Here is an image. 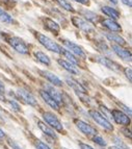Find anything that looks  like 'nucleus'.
Masks as SVG:
<instances>
[{
    "label": "nucleus",
    "mask_w": 132,
    "mask_h": 149,
    "mask_svg": "<svg viewBox=\"0 0 132 149\" xmlns=\"http://www.w3.org/2000/svg\"><path fill=\"white\" fill-rule=\"evenodd\" d=\"M35 37H37V41L40 42V44L42 45V46H44L47 50L52 51V52H54V53H60L62 47H60L56 42L51 40L49 37L43 35L41 32H35Z\"/></svg>",
    "instance_id": "nucleus-1"
},
{
    "label": "nucleus",
    "mask_w": 132,
    "mask_h": 149,
    "mask_svg": "<svg viewBox=\"0 0 132 149\" xmlns=\"http://www.w3.org/2000/svg\"><path fill=\"white\" fill-rule=\"evenodd\" d=\"M88 114H90V116L93 118V120H94L98 125H100V126L103 127V128L106 129V130H109V132L113 130L112 124L106 119V117L103 116L100 112H98L96 109H91L90 112H88Z\"/></svg>",
    "instance_id": "nucleus-2"
},
{
    "label": "nucleus",
    "mask_w": 132,
    "mask_h": 149,
    "mask_svg": "<svg viewBox=\"0 0 132 149\" xmlns=\"http://www.w3.org/2000/svg\"><path fill=\"white\" fill-rule=\"evenodd\" d=\"M8 42L17 52L21 53V54H27L29 52V49H28L26 43L19 37H10L8 40Z\"/></svg>",
    "instance_id": "nucleus-3"
},
{
    "label": "nucleus",
    "mask_w": 132,
    "mask_h": 149,
    "mask_svg": "<svg viewBox=\"0 0 132 149\" xmlns=\"http://www.w3.org/2000/svg\"><path fill=\"white\" fill-rule=\"evenodd\" d=\"M43 118H44L45 122H47L48 124L52 128H54L55 130H57V132H62L64 130V126H62V122L59 121V119L54 114L50 112H45L43 114Z\"/></svg>",
    "instance_id": "nucleus-4"
},
{
    "label": "nucleus",
    "mask_w": 132,
    "mask_h": 149,
    "mask_svg": "<svg viewBox=\"0 0 132 149\" xmlns=\"http://www.w3.org/2000/svg\"><path fill=\"white\" fill-rule=\"evenodd\" d=\"M111 118L115 121V123L120 125H124V126H128L130 124V117L128 115H126L124 112H122L121 109H112L111 112Z\"/></svg>",
    "instance_id": "nucleus-5"
},
{
    "label": "nucleus",
    "mask_w": 132,
    "mask_h": 149,
    "mask_svg": "<svg viewBox=\"0 0 132 149\" xmlns=\"http://www.w3.org/2000/svg\"><path fill=\"white\" fill-rule=\"evenodd\" d=\"M62 43H64V45H65V47L67 48V50H69V51H70L71 53H73L74 55H77V56L82 57V58H84V57L86 56L84 50L80 47L79 45L75 44L74 42L69 41V40H64Z\"/></svg>",
    "instance_id": "nucleus-6"
},
{
    "label": "nucleus",
    "mask_w": 132,
    "mask_h": 149,
    "mask_svg": "<svg viewBox=\"0 0 132 149\" xmlns=\"http://www.w3.org/2000/svg\"><path fill=\"white\" fill-rule=\"evenodd\" d=\"M96 61H97L99 64L103 65L105 67H107L108 69H111L112 71H115V72H121V66L119 64H117L115 62L113 61L109 60L107 57L105 56H102V55H97L96 56Z\"/></svg>",
    "instance_id": "nucleus-7"
},
{
    "label": "nucleus",
    "mask_w": 132,
    "mask_h": 149,
    "mask_svg": "<svg viewBox=\"0 0 132 149\" xmlns=\"http://www.w3.org/2000/svg\"><path fill=\"white\" fill-rule=\"evenodd\" d=\"M17 95L20 97L25 103H27V104L31 105V107H35V105L37 104V99H35V97L30 92H28L27 90L19 89L17 91Z\"/></svg>",
    "instance_id": "nucleus-8"
},
{
    "label": "nucleus",
    "mask_w": 132,
    "mask_h": 149,
    "mask_svg": "<svg viewBox=\"0 0 132 149\" xmlns=\"http://www.w3.org/2000/svg\"><path fill=\"white\" fill-rule=\"evenodd\" d=\"M111 47L112 50H113V52L120 57V58H122L123 61H126V62H129V63L131 62L132 55L131 52L128 49H125V48H123V46H120V45H117V44H112Z\"/></svg>",
    "instance_id": "nucleus-9"
},
{
    "label": "nucleus",
    "mask_w": 132,
    "mask_h": 149,
    "mask_svg": "<svg viewBox=\"0 0 132 149\" xmlns=\"http://www.w3.org/2000/svg\"><path fill=\"white\" fill-rule=\"evenodd\" d=\"M74 122H75V125L77 126V128L79 129L82 134H86V136H91V134H94V136H95V134H97V130H96L92 125L86 123V122L82 121V120H79V119H76Z\"/></svg>",
    "instance_id": "nucleus-10"
},
{
    "label": "nucleus",
    "mask_w": 132,
    "mask_h": 149,
    "mask_svg": "<svg viewBox=\"0 0 132 149\" xmlns=\"http://www.w3.org/2000/svg\"><path fill=\"white\" fill-rule=\"evenodd\" d=\"M72 23L76 27H78L79 29L83 30L85 32L92 31L93 30L92 25L87 22L86 20H84V19H82V18L80 17H72Z\"/></svg>",
    "instance_id": "nucleus-11"
},
{
    "label": "nucleus",
    "mask_w": 132,
    "mask_h": 149,
    "mask_svg": "<svg viewBox=\"0 0 132 149\" xmlns=\"http://www.w3.org/2000/svg\"><path fill=\"white\" fill-rule=\"evenodd\" d=\"M39 93H40V96L43 98V100H44L50 107H52V109H55V111H58V109H59V104L53 99L52 97L50 96V94L47 92V91H45V90H40V92Z\"/></svg>",
    "instance_id": "nucleus-12"
},
{
    "label": "nucleus",
    "mask_w": 132,
    "mask_h": 149,
    "mask_svg": "<svg viewBox=\"0 0 132 149\" xmlns=\"http://www.w3.org/2000/svg\"><path fill=\"white\" fill-rule=\"evenodd\" d=\"M40 73L45 77L46 79L49 80L53 86H56V87H62V81L57 75H55L54 73L49 72V71H40Z\"/></svg>",
    "instance_id": "nucleus-13"
},
{
    "label": "nucleus",
    "mask_w": 132,
    "mask_h": 149,
    "mask_svg": "<svg viewBox=\"0 0 132 149\" xmlns=\"http://www.w3.org/2000/svg\"><path fill=\"white\" fill-rule=\"evenodd\" d=\"M101 24H102L104 27L107 28L108 30H110V31H121V30H122L121 25L115 20H112V19H104V20L101 22Z\"/></svg>",
    "instance_id": "nucleus-14"
},
{
    "label": "nucleus",
    "mask_w": 132,
    "mask_h": 149,
    "mask_svg": "<svg viewBox=\"0 0 132 149\" xmlns=\"http://www.w3.org/2000/svg\"><path fill=\"white\" fill-rule=\"evenodd\" d=\"M105 37L107 38V40H109L110 42H113L115 44L120 45V46H125L127 44L126 40L124 38H122L120 35L117 33H113V32H105Z\"/></svg>",
    "instance_id": "nucleus-15"
},
{
    "label": "nucleus",
    "mask_w": 132,
    "mask_h": 149,
    "mask_svg": "<svg viewBox=\"0 0 132 149\" xmlns=\"http://www.w3.org/2000/svg\"><path fill=\"white\" fill-rule=\"evenodd\" d=\"M44 24H45V27L47 28L49 31L53 32L54 35H58L60 31V26L57 23L53 21L52 19H49V18H46L44 20Z\"/></svg>",
    "instance_id": "nucleus-16"
},
{
    "label": "nucleus",
    "mask_w": 132,
    "mask_h": 149,
    "mask_svg": "<svg viewBox=\"0 0 132 149\" xmlns=\"http://www.w3.org/2000/svg\"><path fill=\"white\" fill-rule=\"evenodd\" d=\"M66 81H67V84L70 87H72L73 89L76 91V93H82V94H85L86 93V90H85V88L83 87L81 84H79V82L77 81V80H75L74 78H70V77H67L66 78Z\"/></svg>",
    "instance_id": "nucleus-17"
},
{
    "label": "nucleus",
    "mask_w": 132,
    "mask_h": 149,
    "mask_svg": "<svg viewBox=\"0 0 132 149\" xmlns=\"http://www.w3.org/2000/svg\"><path fill=\"white\" fill-rule=\"evenodd\" d=\"M37 126H39V128H40L41 130L46 134V136L52 138V139H54V140L57 139V134H55L54 130H53L52 128H50L48 125H46L44 122H42V121L39 120V121H37Z\"/></svg>",
    "instance_id": "nucleus-18"
},
{
    "label": "nucleus",
    "mask_w": 132,
    "mask_h": 149,
    "mask_svg": "<svg viewBox=\"0 0 132 149\" xmlns=\"http://www.w3.org/2000/svg\"><path fill=\"white\" fill-rule=\"evenodd\" d=\"M58 64H59L65 70H67L68 72L72 73V74H78V73H79L78 67H76L75 65H73L72 63H70V62H68V61L58 60Z\"/></svg>",
    "instance_id": "nucleus-19"
},
{
    "label": "nucleus",
    "mask_w": 132,
    "mask_h": 149,
    "mask_svg": "<svg viewBox=\"0 0 132 149\" xmlns=\"http://www.w3.org/2000/svg\"><path fill=\"white\" fill-rule=\"evenodd\" d=\"M101 10H102L103 14H105L106 16L110 17V19H112V20H117V19L120 18V13L113 8H110V6H102Z\"/></svg>",
    "instance_id": "nucleus-20"
},
{
    "label": "nucleus",
    "mask_w": 132,
    "mask_h": 149,
    "mask_svg": "<svg viewBox=\"0 0 132 149\" xmlns=\"http://www.w3.org/2000/svg\"><path fill=\"white\" fill-rule=\"evenodd\" d=\"M47 92L49 93L50 96L52 97L53 99H54L55 101L57 102L58 104L62 102V95H60V93L58 92L57 90L55 89L54 86H52V87H51V86H48V87H47Z\"/></svg>",
    "instance_id": "nucleus-21"
},
{
    "label": "nucleus",
    "mask_w": 132,
    "mask_h": 149,
    "mask_svg": "<svg viewBox=\"0 0 132 149\" xmlns=\"http://www.w3.org/2000/svg\"><path fill=\"white\" fill-rule=\"evenodd\" d=\"M35 56L41 64L46 65V66H50V64H51V61H50L49 56L47 54H45L44 52H42V51H35Z\"/></svg>",
    "instance_id": "nucleus-22"
},
{
    "label": "nucleus",
    "mask_w": 132,
    "mask_h": 149,
    "mask_svg": "<svg viewBox=\"0 0 132 149\" xmlns=\"http://www.w3.org/2000/svg\"><path fill=\"white\" fill-rule=\"evenodd\" d=\"M0 22L6 23V24H12V23H14V18H12L8 12H5V10L1 8H0Z\"/></svg>",
    "instance_id": "nucleus-23"
},
{
    "label": "nucleus",
    "mask_w": 132,
    "mask_h": 149,
    "mask_svg": "<svg viewBox=\"0 0 132 149\" xmlns=\"http://www.w3.org/2000/svg\"><path fill=\"white\" fill-rule=\"evenodd\" d=\"M60 53H62V54L64 55L66 58H68V62L72 63L73 65H75V66H77V65H78V60L75 57V55L73 54V53H71L70 51H69V50L62 48V51H60Z\"/></svg>",
    "instance_id": "nucleus-24"
},
{
    "label": "nucleus",
    "mask_w": 132,
    "mask_h": 149,
    "mask_svg": "<svg viewBox=\"0 0 132 149\" xmlns=\"http://www.w3.org/2000/svg\"><path fill=\"white\" fill-rule=\"evenodd\" d=\"M82 15L85 17V19L93 23H96L99 19V16L96 15L95 13L90 12V10H82Z\"/></svg>",
    "instance_id": "nucleus-25"
},
{
    "label": "nucleus",
    "mask_w": 132,
    "mask_h": 149,
    "mask_svg": "<svg viewBox=\"0 0 132 149\" xmlns=\"http://www.w3.org/2000/svg\"><path fill=\"white\" fill-rule=\"evenodd\" d=\"M57 2L59 3L60 6H62V8H65L66 10H69V12H75V10L72 6V4H71L69 1H67V0H57Z\"/></svg>",
    "instance_id": "nucleus-26"
},
{
    "label": "nucleus",
    "mask_w": 132,
    "mask_h": 149,
    "mask_svg": "<svg viewBox=\"0 0 132 149\" xmlns=\"http://www.w3.org/2000/svg\"><path fill=\"white\" fill-rule=\"evenodd\" d=\"M93 141L95 142L96 144H98L99 146H102V147H105L107 145V142L105 141L101 136H98V134H95L94 138H93Z\"/></svg>",
    "instance_id": "nucleus-27"
},
{
    "label": "nucleus",
    "mask_w": 132,
    "mask_h": 149,
    "mask_svg": "<svg viewBox=\"0 0 132 149\" xmlns=\"http://www.w3.org/2000/svg\"><path fill=\"white\" fill-rule=\"evenodd\" d=\"M35 147H37V149H51L47 144H45L44 142L40 141V140L35 141Z\"/></svg>",
    "instance_id": "nucleus-28"
},
{
    "label": "nucleus",
    "mask_w": 132,
    "mask_h": 149,
    "mask_svg": "<svg viewBox=\"0 0 132 149\" xmlns=\"http://www.w3.org/2000/svg\"><path fill=\"white\" fill-rule=\"evenodd\" d=\"M8 103L14 111H16V112H19V111H20V105L18 104L15 100H10V101H8Z\"/></svg>",
    "instance_id": "nucleus-29"
},
{
    "label": "nucleus",
    "mask_w": 132,
    "mask_h": 149,
    "mask_svg": "<svg viewBox=\"0 0 132 149\" xmlns=\"http://www.w3.org/2000/svg\"><path fill=\"white\" fill-rule=\"evenodd\" d=\"M117 104H119L120 107H122V109L125 112V114L128 115L129 117H131V109H130V107H128L127 105L123 104V103H121V102H117Z\"/></svg>",
    "instance_id": "nucleus-30"
},
{
    "label": "nucleus",
    "mask_w": 132,
    "mask_h": 149,
    "mask_svg": "<svg viewBox=\"0 0 132 149\" xmlns=\"http://www.w3.org/2000/svg\"><path fill=\"white\" fill-rule=\"evenodd\" d=\"M124 72H125V75H126V77H127L128 79H129V81L131 82L132 81V70H131V68H130V67L125 68Z\"/></svg>",
    "instance_id": "nucleus-31"
},
{
    "label": "nucleus",
    "mask_w": 132,
    "mask_h": 149,
    "mask_svg": "<svg viewBox=\"0 0 132 149\" xmlns=\"http://www.w3.org/2000/svg\"><path fill=\"white\" fill-rule=\"evenodd\" d=\"M122 132H124L125 136H126V137H128L129 139H131V138H132L131 132H130V129H128L127 127H124V128H122Z\"/></svg>",
    "instance_id": "nucleus-32"
},
{
    "label": "nucleus",
    "mask_w": 132,
    "mask_h": 149,
    "mask_svg": "<svg viewBox=\"0 0 132 149\" xmlns=\"http://www.w3.org/2000/svg\"><path fill=\"white\" fill-rule=\"evenodd\" d=\"M115 143H117V145H120V146H117V147H120L121 149H123V148H125V147H126L124 144H123L122 140H120V139H119V138L115 137Z\"/></svg>",
    "instance_id": "nucleus-33"
},
{
    "label": "nucleus",
    "mask_w": 132,
    "mask_h": 149,
    "mask_svg": "<svg viewBox=\"0 0 132 149\" xmlns=\"http://www.w3.org/2000/svg\"><path fill=\"white\" fill-rule=\"evenodd\" d=\"M79 146H80V149H95V148H93L92 146H90L88 144H84V143H80Z\"/></svg>",
    "instance_id": "nucleus-34"
},
{
    "label": "nucleus",
    "mask_w": 132,
    "mask_h": 149,
    "mask_svg": "<svg viewBox=\"0 0 132 149\" xmlns=\"http://www.w3.org/2000/svg\"><path fill=\"white\" fill-rule=\"evenodd\" d=\"M10 147H12V149H22L19 145L16 144L14 141H10Z\"/></svg>",
    "instance_id": "nucleus-35"
},
{
    "label": "nucleus",
    "mask_w": 132,
    "mask_h": 149,
    "mask_svg": "<svg viewBox=\"0 0 132 149\" xmlns=\"http://www.w3.org/2000/svg\"><path fill=\"white\" fill-rule=\"evenodd\" d=\"M121 1H122L123 4L127 5V6H129V8L132 6V0H121Z\"/></svg>",
    "instance_id": "nucleus-36"
},
{
    "label": "nucleus",
    "mask_w": 132,
    "mask_h": 149,
    "mask_svg": "<svg viewBox=\"0 0 132 149\" xmlns=\"http://www.w3.org/2000/svg\"><path fill=\"white\" fill-rule=\"evenodd\" d=\"M75 1L78 3H81V4H83V5L90 4V0H75Z\"/></svg>",
    "instance_id": "nucleus-37"
},
{
    "label": "nucleus",
    "mask_w": 132,
    "mask_h": 149,
    "mask_svg": "<svg viewBox=\"0 0 132 149\" xmlns=\"http://www.w3.org/2000/svg\"><path fill=\"white\" fill-rule=\"evenodd\" d=\"M4 85L2 84V81L0 80V94H2V93H4Z\"/></svg>",
    "instance_id": "nucleus-38"
},
{
    "label": "nucleus",
    "mask_w": 132,
    "mask_h": 149,
    "mask_svg": "<svg viewBox=\"0 0 132 149\" xmlns=\"http://www.w3.org/2000/svg\"><path fill=\"white\" fill-rule=\"evenodd\" d=\"M4 137H5V132H3L2 129L0 128V140H2V139H3V138H4Z\"/></svg>",
    "instance_id": "nucleus-39"
},
{
    "label": "nucleus",
    "mask_w": 132,
    "mask_h": 149,
    "mask_svg": "<svg viewBox=\"0 0 132 149\" xmlns=\"http://www.w3.org/2000/svg\"><path fill=\"white\" fill-rule=\"evenodd\" d=\"M108 149H121L120 147H117V146H110Z\"/></svg>",
    "instance_id": "nucleus-40"
},
{
    "label": "nucleus",
    "mask_w": 132,
    "mask_h": 149,
    "mask_svg": "<svg viewBox=\"0 0 132 149\" xmlns=\"http://www.w3.org/2000/svg\"><path fill=\"white\" fill-rule=\"evenodd\" d=\"M109 1L113 3V4H117V0H109Z\"/></svg>",
    "instance_id": "nucleus-41"
},
{
    "label": "nucleus",
    "mask_w": 132,
    "mask_h": 149,
    "mask_svg": "<svg viewBox=\"0 0 132 149\" xmlns=\"http://www.w3.org/2000/svg\"><path fill=\"white\" fill-rule=\"evenodd\" d=\"M60 149H67V148H64V147H62V148H60Z\"/></svg>",
    "instance_id": "nucleus-42"
}]
</instances>
